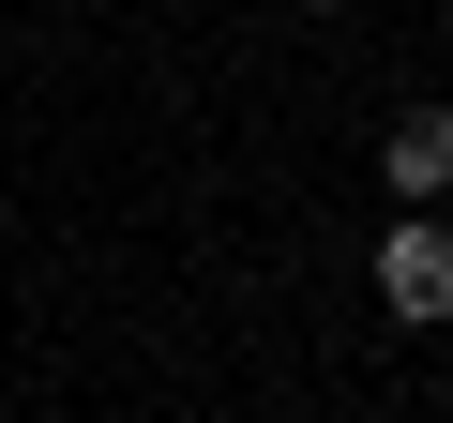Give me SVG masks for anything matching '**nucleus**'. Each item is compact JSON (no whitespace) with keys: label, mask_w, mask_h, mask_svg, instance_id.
<instances>
[{"label":"nucleus","mask_w":453,"mask_h":423,"mask_svg":"<svg viewBox=\"0 0 453 423\" xmlns=\"http://www.w3.org/2000/svg\"><path fill=\"white\" fill-rule=\"evenodd\" d=\"M318 16H348V0H318Z\"/></svg>","instance_id":"obj_3"},{"label":"nucleus","mask_w":453,"mask_h":423,"mask_svg":"<svg viewBox=\"0 0 453 423\" xmlns=\"http://www.w3.org/2000/svg\"><path fill=\"white\" fill-rule=\"evenodd\" d=\"M378 303L393 318H453V227H393L378 242Z\"/></svg>","instance_id":"obj_1"},{"label":"nucleus","mask_w":453,"mask_h":423,"mask_svg":"<svg viewBox=\"0 0 453 423\" xmlns=\"http://www.w3.org/2000/svg\"><path fill=\"white\" fill-rule=\"evenodd\" d=\"M378 181H393V196H438V181H453V106H408L393 151H378Z\"/></svg>","instance_id":"obj_2"}]
</instances>
